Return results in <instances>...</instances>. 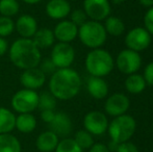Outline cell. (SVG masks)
Instances as JSON below:
<instances>
[{"label":"cell","instance_id":"cell-1","mask_svg":"<svg viewBox=\"0 0 153 152\" xmlns=\"http://www.w3.org/2000/svg\"><path fill=\"white\" fill-rule=\"evenodd\" d=\"M81 85L82 81L78 72L72 68H64L57 69L50 75L48 89L57 100L67 101L78 95Z\"/></svg>","mask_w":153,"mask_h":152},{"label":"cell","instance_id":"cell-2","mask_svg":"<svg viewBox=\"0 0 153 152\" xmlns=\"http://www.w3.org/2000/svg\"><path fill=\"white\" fill-rule=\"evenodd\" d=\"M7 53L13 65L22 71L36 68L42 59L41 50L31 39L19 38L15 40L10 44Z\"/></svg>","mask_w":153,"mask_h":152},{"label":"cell","instance_id":"cell-3","mask_svg":"<svg viewBox=\"0 0 153 152\" xmlns=\"http://www.w3.org/2000/svg\"><path fill=\"white\" fill-rule=\"evenodd\" d=\"M85 67L91 76L104 77L114 70L115 59L105 49H92L85 56Z\"/></svg>","mask_w":153,"mask_h":152},{"label":"cell","instance_id":"cell-4","mask_svg":"<svg viewBox=\"0 0 153 152\" xmlns=\"http://www.w3.org/2000/svg\"><path fill=\"white\" fill-rule=\"evenodd\" d=\"M77 38L85 47L96 49L101 48L104 45L107 39V33L101 22L88 20L78 27Z\"/></svg>","mask_w":153,"mask_h":152},{"label":"cell","instance_id":"cell-5","mask_svg":"<svg viewBox=\"0 0 153 152\" xmlns=\"http://www.w3.org/2000/svg\"><path fill=\"white\" fill-rule=\"evenodd\" d=\"M137 130V121L130 115H121L115 117L108 123L107 132L111 136V141L124 143L129 141Z\"/></svg>","mask_w":153,"mask_h":152},{"label":"cell","instance_id":"cell-6","mask_svg":"<svg viewBox=\"0 0 153 152\" xmlns=\"http://www.w3.org/2000/svg\"><path fill=\"white\" fill-rule=\"evenodd\" d=\"M39 93L33 90L21 89L13 95L10 105L17 114H32L38 110Z\"/></svg>","mask_w":153,"mask_h":152},{"label":"cell","instance_id":"cell-7","mask_svg":"<svg viewBox=\"0 0 153 152\" xmlns=\"http://www.w3.org/2000/svg\"><path fill=\"white\" fill-rule=\"evenodd\" d=\"M50 59L57 69L70 68L75 61V49L70 43L57 42L51 47Z\"/></svg>","mask_w":153,"mask_h":152},{"label":"cell","instance_id":"cell-8","mask_svg":"<svg viewBox=\"0 0 153 152\" xmlns=\"http://www.w3.org/2000/svg\"><path fill=\"white\" fill-rule=\"evenodd\" d=\"M115 65L121 73L130 75L137 73L142 66V57L139 52L130 49L120 51L115 59Z\"/></svg>","mask_w":153,"mask_h":152},{"label":"cell","instance_id":"cell-9","mask_svg":"<svg viewBox=\"0 0 153 152\" xmlns=\"http://www.w3.org/2000/svg\"><path fill=\"white\" fill-rule=\"evenodd\" d=\"M151 35L146 30L145 27H134L125 36V45L127 49L135 52H142L151 45Z\"/></svg>","mask_w":153,"mask_h":152},{"label":"cell","instance_id":"cell-10","mask_svg":"<svg viewBox=\"0 0 153 152\" xmlns=\"http://www.w3.org/2000/svg\"><path fill=\"white\" fill-rule=\"evenodd\" d=\"M108 120L104 113L99 110L89 112L83 118V127L92 136H102L107 131Z\"/></svg>","mask_w":153,"mask_h":152},{"label":"cell","instance_id":"cell-11","mask_svg":"<svg viewBox=\"0 0 153 152\" xmlns=\"http://www.w3.org/2000/svg\"><path fill=\"white\" fill-rule=\"evenodd\" d=\"M109 0H83V10L90 20L104 21L111 15Z\"/></svg>","mask_w":153,"mask_h":152},{"label":"cell","instance_id":"cell-12","mask_svg":"<svg viewBox=\"0 0 153 152\" xmlns=\"http://www.w3.org/2000/svg\"><path fill=\"white\" fill-rule=\"evenodd\" d=\"M129 108H130L129 98L122 93H114L113 95L107 97L104 103L105 113L114 118L126 114Z\"/></svg>","mask_w":153,"mask_h":152},{"label":"cell","instance_id":"cell-13","mask_svg":"<svg viewBox=\"0 0 153 152\" xmlns=\"http://www.w3.org/2000/svg\"><path fill=\"white\" fill-rule=\"evenodd\" d=\"M52 30L55 41L61 43H71L78 36V26L67 19L59 21Z\"/></svg>","mask_w":153,"mask_h":152},{"label":"cell","instance_id":"cell-14","mask_svg":"<svg viewBox=\"0 0 153 152\" xmlns=\"http://www.w3.org/2000/svg\"><path fill=\"white\" fill-rule=\"evenodd\" d=\"M20 82L24 89L36 91L45 85L46 75L38 67L23 70L20 75Z\"/></svg>","mask_w":153,"mask_h":152},{"label":"cell","instance_id":"cell-15","mask_svg":"<svg viewBox=\"0 0 153 152\" xmlns=\"http://www.w3.org/2000/svg\"><path fill=\"white\" fill-rule=\"evenodd\" d=\"M38 29V21L33 16L29 14L21 15L15 21V30L18 33L20 38L32 39Z\"/></svg>","mask_w":153,"mask_h":152},{"label":"cell","instance_id":"cell-16","mask_svg":"<svg viewBox=\"0 0 153 152\" xmlns=\"http://www.w3.org/2000/svg\"><path fill=\"white\" fill-rule=\"evenodd\" d=\"M48 125L49 129L54 132L59 138H68L73 129V123L70 116L62 112L55 113L54 118Z\"/></svg>","mask_w":153,"mask_h":152},{"label":"cell","instance_id":"cell-17","mask_svg":"<svg viewBox=\"0 0 153 152\" xmlns=\"http://www.w3.org/2000/svg\"><path fill=\"white\" fill-rule=\"evenodd\" d=\"M71 10V4L69 0H49L45 6L46 15L52 20L61 21L69 17Z\"/></svg>","mask_w":153,"mask_h":152},{"label":"cell","instance_id":"cell-18","mask_svg":"<svg viewBox=\"0 0 153 152\" xmlns=\"http://www.w3.org/2000/svg\"><path fill=\"white\" fill-rule=\"evenodd\" d=\"M87 90L90 96L94 99H104L108 95V85L103 79V77L91 76L87 81Z\"/></svg>","mask_w":153,"mask_h":152},{"label":"cell","instance_id":"cell-19","mask_svg":"<svg viewBox=\"0 0 153 152\" xmlns=\"http://www.w3.org/2000/svg\"><path fill=\"white\" fill-rule=\"evenodd\" d=\"M59 138L53 131L45 130L38 136L36 140V147L39 152H54Z\"/></svg>","mask_w":153,"mask_h":152},{"label":"cell","instance_id":"cell-20","mask_svg":"<svg viewBox=\"0 0 153 152\" xmlns=\"http://www.w3.org/2000/svg\"><path fill=\"white\" fill-rule=\"evenodd\" d=\"M31 40L40 50L51 48L55 44V38L53 30L50 28H47V27L39 28Z\"/></svg>","mask_w":153,"mask_h":152},{"label":"cell","instance_id":"cell-21","mask_svg":"<svg viewBox=\"0 0 153 152\" xmlns=\"http://www.w3.org/2000/svg\"><path fill=\"white\" fill-rule=\"evenodd\" d=\"M36 127V119L32 114H18L16 116L15 129L21 133H31Z\"/></svg>","mask_w":153,"mask_h":152},{"label":"cell","instance_id":"cell-22","mask_svg":"<svg viewBox=\"0 0 153 152\" xmlns=\"http://www.w3.org/2000/svg\"><path fill=\"white\" fill-rule=\"evenodd\" d=\"M147 83L143 75L139 73H133L127 76L125 79V89L128 93L137 95L145 91Z\"/></svg>","mask_w":153,"mask_h":152},{"label":"cell","instance_id":"cell-23","mask_svg":"<svg viewBox=\"0 0 153 152\" xmlns=\"http://www.w3.org/2000/svg\"><path fill=\"white\" fill-rule=\"evenodd\" d=\"M16 115L10 108L0 106V134L10 133L15 129Z\"/></svg>","mask_w":153,"mask_h":152},{"label":"cell","instance_id":"cell-24","mask_svg":"<svg viewBox=\"0 0 153 152\" xmlns=\"http://www.w3.org/2000/svg\"><path fill=\"white\" fill-rule=\"evenodd\" d=\"M0 152H22V145L16 136L10 133L0 134Z\"/></svg>","mask_w":153,"mask_h":152},{"label":"cell","instance_id":"cell-25","mask_svg":"<svg viewBox=\"0 0 153 152\" xmlns=\"http://www.w3.org/2000/svg\"><path fill=\"white\" fill-rule=\"evenodd\" d=\"M104 28L107 35H111L113 37H120L125 30L124 22L116 16H108L105 19Z\"/></svg>","mask_w":153,"mask_h":152},{"label":"cell","instance_id":"cell-26","mask_svg":"<svg viewBox=\"0 0 153 152\" xmlns=\"http://www.w3.org/2000/svg\"><path fill=\"white\" fill-rule=\"evenodd\" d=\"M57 99L49 91H44L39 94L38 110H54L56 108Z\"/></svg>","mask_w":153,"mask_h":152},{"label":"cell","instance_id":"cell-27","mask_svg":"<svg viewBox=\"0 0 153 152\" xmlns=\"http://www.w3.org/2000/svg\"><path fill=\"white\" fill-rule=\"evenodd\" d=\"M20 4L18 0H0V16L12 17L18 15Z\"/></svg>","mask_w":153,"mask_h":152},{"label":"cell","instance_id":"cell-28","mask_svg":"<svg viewBox=\"0 0 153 152\" xmlns=\"http://www.w3.org/2000/svg\"><path fill=\"white\" fill-rule=\"evenodd\" d=\"M73 139H74L75 142L78 144V146L80 147L82 150H85V149H90L95 143L93 136L85 129L78 130V131L75 133Z\"/></svg>","mask_w":153,"mask_h":152},{"label":"cell","instance_id":"cell-29","mask_svg":"<svg viewBox=\"0 0 153 152\" xmlns=\"http://www.w3.org/2000/svg\"><path fill=\"white\" fill-rule=\"evenodd\" d=\"M54 152H83L73 138H62L59 140Z\"/></svg>","mask_w":153,"mask_h":152},{"label":"cell","instance_id":"cell-30","mask_svg":"<svg viewBox=\"0 0 153 152\" xmlns=\"http://www.w3.org/2000/svg\"><path fill=\"white\" fill-rule=\"evenodd\" d=\"M15 31V21L10 17L0 16V37L7 38Z\"/></svg>","mask_w":153,"mask_h":152},{"label":"cell","instance_id":"cell-31","mask_svg":"<svg viewBox=\"0 0 153 152\" xmlns=\"http://www.w3.org/2000/svg\"><path fill=\"white\" fill-rule=\"evenodd\" d=\"M38 68L45 74V75H52L55 71L57 70V68L55 67V65L53 64V62L51 61L50 57L47 59H42L39 64Z\"/></svg>","mask_w":153,"mask_h":152},{"label":"cell","instance_id":"cell-32","mask_svg":"<svg viewBox=\"0 0 153 152\" xmlns=\"http://www.w3.org/2000/svg\"><path fill=\"white\" fill-rule=\"evenodd\" d=\"M69 16H70V21H72V22L78 27L80 26V25H82L85 21H88V16L85 15V10H80V8L71 10Z\"/></svg>","mask_w":153,"mask_h":152},{"label":"cell","instance_id":"cell-33","mask_svg":"<svg viewBox=\"0 0 153 152\" xmlns=\"http://www.w3.org/2000/svg\"><path fill=\"white\" fill-rule=\"evenodd\" d=\"M144 27L150 35L153 36V6L149 7L144 16Z\"/></svg>","mask_w":153,"mask_h":152},{"label":"cell","instance_id":"cell-34","mask_svg":"<svg viewBox=\"0 0 153 152\" xmlns=\"http://www.w3.org/2000/svg\"><path fill=\"white\" fill-rule=\"evenodd\" d=\"M116 152H140V151L139 148L137 147V145L127 141V142L124 143H120L118 145V148Z\"/></svg>","mask_w":153,"mask_h":152},{"label":"cell","instance_id":"cell-35","mask_svg":"<svg viewBox=\"0 0 153 152\" xmlns=\"http://www.w3.org/2000/svg\"><path fill=\"white\" fill-rule=\"evenodd\" d=\"M143 76L146 80V83H147L148 85L153 87V62L149 63L146 66V68L144 69Z\"/></svg>","mask_w":153,"mask_h":152},{"label":"cell","instance_id":"cell-36","mask_svg":"<svg viewBox=\"0 0 153 152\" xmlns=\"http://www.w3.org/2000/svg\"><path fill=\"white\" fill-rule=\"evenodd\" d=\"M55 110H41L40 112V118L44 123L46 124H50L51 121L53 120L55 116Z\"/></svg>","mask_w":153,"mask_h":152},{"label":"cell","instance_id":"cell-37","mask_svg":"<svg viewBox=\"0 0 153 152\" xmlns=\"http://www.w3.org/2000/svg\"><path fill=\"white\" fill-rule=\"evenodd\" d=\"M89 152H111L106 145L102 143H94V145L89 149Z\"/></svg>","mask_w":153,"mask_h":152},{"label":"cell","instance_id":"cell-38","mask_svg":"<svg viewBox=\"0 0 153 152\" xmlns=\"http://www.w3.org/2000/svg\"><path fill=\"white\" fill-rule=\"evenodd\" d=\"M8 48H10V45H8L7 40L5 38L0 37V57L8 52Z\"/></svg>","mask_w":153,"mask_h":152},{"label":"cell","instance_id":"cell-39","mask_svg":"<svg viewBox=\"0 0 153 152\" xmlns=\"http://www.w3.org/2000/svg\"><path fill=\"white\" fill-rule=\"evenodd\" d=\"M139 2L145 7H152L153 6V0H139Z\"/></svg>","mask_w":153,"mask_h":152},{"label":"cell","instance_id":"cell-40","mask_svg":"<svg viewBox=\"0 0 153 152\" xmlns=\"http://www.w3.org/2000/svg\"><path fill=\"white\" fill-rule=\"evenodd\" d=\"M21 1L28 4V5H34V4H38V3H40V2H42L43 0H21Z\"/></svg>","mask_w":153,"mask_h":152},{"label":"cell","instance_id":"cell-41","mask_svg":"<svg viewBox=\"0 0 153 152\" xmlns=\"http://www.w3.org/2000/svg\"><path fill=\"white\" fill-rule=\"evenodd\" d=\"M111 1H113L115 4H121V3H124V2H126L127 0H111Z\"/></svg>","mask_w":153,"mask_h":152},{"label":"cell","instance_id":"cell-42","mask_svg":"<svg viewBox=\"0 0 153 152\" xmlns=\"http://www.w3.org/2000/svg\"><path fill=\"white\" fill-rule=\"evenodd\" d=\"M69 1H77V0H69Z\"/></svg>","mask_w":153,"mask_h":152},{"label":"cell","instance_id":"cell-43","mask_svg":"<svg viewBox=\"0 0 153 152\" xmlns=\"http://www.w3.org/2000/svg\"><path fill=\"white\" fill-rule=\"evenodd\" d=\"M152 46H153V42H152Z\"/></svg>","mask_w":153,"mask_h":152}]
</instances>
